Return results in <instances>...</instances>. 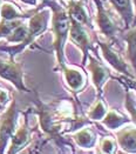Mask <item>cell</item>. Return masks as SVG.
Returning a JSON list of instances; mask_svg holds the SVG:
<instances>
[{"mask_svg":"<svg viewBox=\"0 0 136 154\" xmlns=\"http://www.w3.org/2000/svg\"><path fill=\"white\" fill-rule=\"evenodd\" d=\"M45 5H48L53 10V31H54V50L56 52L58 63L62 69L65 66L63 59V46L69 31L71 18L66 10H63L55 1H45Z\"/></svg>","mask_w":136,"mask_h":154,"instance_id":"cell-1","label":"cell"},{"mask_svg":"<svg viewBox=\"0 0 136 154\" xmlns=\"http://www.w3.org/2000/svg\"><path fill=\"white\" fill-rule=\"evenodd\" d=\"M48 19H50V14H48L47 11L37 12L31 18V20H29V24H28V34H27V38H26L25 41L23 44H20V45L12 46V47H0V50L8 52L10 55H11V59H13L15 57V54H18L19 52L23 51L26 46L31 45L46 29Z\"/></svg>","mask_w":136,"mask_h":154,"instance_id":"cell-2","label":"cell"},{"mask_svg":"<svg viewBox=\"0 0 136 154\" xmlns=\"http://www.w3.org/2000/svg\"><path fill=\"white\" fill-rule=\"evenodd\" d=\"M94 2L96 5V11H98V13H96V25L99 27L100 32L108 40L115 39L120 28L116 25L114 17L106 8L102 0H94Z\"/></svg>","mask_w":136,"mask_h":154,"instance_id":"cell-3","label":"cell"},{"mask_svg":"<svg viewBox=\"0 0 136 154\" xmlns=\"http://www.w3.org/2000/svg\"><path fill=\"white\" fill-rule=\"evenodd\" d=\"M17 114L18 112L15 108V101H13L0 119V152L4 151L8 140L12 138L13 133L15 132Z\"/></svg>","mask_w":136,"mask_h":154,"instance_id":"cell-4","label":"cell"},{"mask_svg":"<svg viewBox=\"0 0 136 154\" xmlns=\"http://www.w3.org/2000/svg\"><path fill=\"white\" fill-rule=\"evenodd\" d=\"M23 75H24V72H23L21 65L14 63L13 59L8 60V61L0 59V77L11 81L18 90L28 92L24 84Z\"/></svg>","mask_w":136,"mask_h":154,"instance_id":"cell-5","label":"cell"},{"mask_svg":"<svg viewBox=\"0 0 136 154\" xmlns=\"http://www.w3.org/2000/svg\"><path fill=\"white\" fill-rule=\"evenodd\" d=\"M71 18V17H69ZM72 41L76 44L83 52V64H86L87 58H88V52L90 50L92 45H90V40L87 34L85 26H82L80 23H77L76 20L71 18V24H69V31H68Z\"/></svg>","mask_w":136,"mask_h":154,"instance_id":"cell-6","label":"cell"},{"mask_svg":"<svg viewBox=\"0 0 136 154\" xmlns=\"http://www.w3.org/2000/svg\"><path fill=\"white\" fill-rule=\"evenodd\" d=\"M99 45L101 47V50H102V54H103V58L106 59V61H108V64L111 65L117 72H121V73L125 74L127 77L133 79V75L130 74L125 61L122 59V57L117 52H115V50L111 47L110 44L99 41Z\"/></svg>","mask_w":136,"mask_h":154,"instance_id":"cell-7","label":"cell"},{"mask_svg":"<svg viewBox=\"0 0 136 154\" xmlns=\"http://www.w3.org/2000/svg\"><path fill=\"white\" fill-rule=\"evenodd\" d=\"M89 59V65H88V69L92 72V77H93V82L96 87V90L99 93H101V88L103 86V84L108 80L109 78V72L108 69L100 63L99 60H96L94 57H92L90 54H88Z\"/></svg>","mask_w":136,"mask_h":154,"instance_id":"cell-8","label":"cell"},{"mask_svg":"<svg viewBox=\"0 0 136 154\" xmlns=\"http://www.w3.org/2000/svg\"><path fill=\"white\" fill-rule=\"evenodd\" d=\"M67 13L72 19L76 20L82 26L92 27L88 13L82 4V0H69V2L67 5Z\"/></svg>","mask_w":136,"mask_h":154,"instance_id":"cell-9","label":"cell"},{"mask_svg":"<svg viewBox=\"0 0 136 154\" xmlns=\"http://www.w3.org/2000/svg\"><path fill=\"white\" fill-rule=\"evenodd\" d=\"M111 6L123 19L125 27H130L134 24V8L131 0H109Z\"/></svg>","mask_w":136,"mask_h":154,"instance_id":"cell-10","label":"cell"},{"mask_svg":"<svg viewBox=\"0 0 136 154\" xmlns=\"http://www.w3.org/2000/svg\"><path fill=\"white\" fill-rule=\"evenodd\" d=\"M116 139L120 147L125 152L136 153V128H122L117 132Z\"/></svg>","mask_w":136,"mask_h":154,"instance_id":"cell-11","label":"cell"},{"mask_svg":"<svg viewBox=\"0 0 136 154\" xmlns=\"http://www.w3.org/2000/svg\"><path fill=\"white\" fill-rule=\"evenodd\" d=\"M12 143H11V148H10V153H17L19 152L26 143L29 140V129L27 126V119L25 120L24 125L13 133L12 135Z\"/></svg>","mask_w":136,"mask_h":154,"instance_id":"cell-12","label":"cell"},{"mask_svg":"<svg viewBox=\"0 0 136 154\" xmlns=\"http://www.w3.org/2000/svg\"><path fill=\"white\" fill-rule=\"evenodd\" d=\"M74 140L81 148H92L96 141V135L90 128H83L74 134Z\"/></svg>","mask_w":136,"mask_h":154,"instance_id":"cell-13","label":"cell"},{"mask_svg":"<svg viewBox=\"0 0 136 154\" xmlns=\"http://www.w3.org/2000/svg\"><path fill=\"white\" fill-rule=\"evenodd\" d=\"M63 72H65L66 81L71 90L76 92V91H80L82 88V86L85 84V78L81 72H79L76 69H72V68H67V67L63 68Z\"/></svg>","mask_w":136,"mask_h":154,"instance_id":"cell-14","label":"cell"},{"mask_svg":"<svg viewBox=\"0 0 136 154\" xmlns=\"http://www.w3.org/2000/svg\"><path fill=\"white\" fill-rule=\"evenodd\" d=\"M124 40L127 42V54H128V59L131 63L134 69L136 72V27L129 29L125 35Z\"/></svg>","mask_w":136,"mask_h":154,"instance_id":"cell-15","label":"cell"},{"mask_svg":"<svg viewBox=\"0 0 136 154\" xmlns=\"http://www.w3.org/2000/svg\"><path fill=\"white\" fill-rule=\"evenodd\" d=\"M124 122H127V119L123 116L119 114L115 111H109L106 113V116L102 118V124L109 129H116L122 126Z\"/></svg>","mask_w":136,"mask_h":154,"instance_id":"cell-16","label":"cell"},{"mask_svg":"<svg viewBox=\"0 0 136 154\" xmlns=\"http://www.w3.org/2000/svg\"><path fill=\"white\" fill-rule=\"evenodd\" d=\"M0 17L6 20H14V19H20L25 18L27 15L23 14L14 5L12 4H4L0 7Z\"/></svg>","mask_w":136,"mask_h":154,"instance_id":"cell-17","label":"cell"},{"mask_svg":"<svg viewBox=\"0 0 136 154\" xmlns=\"http://www.w3.org/2000/svg\"><path fill=\"white\" fill-rule=\"evenodd\" d=\"M106 113H107V108H106L103 101L99 99L96 103H94V106L90 108V111L88 112V116L92 120H101L103 116H106Z\"/></svg>","mask_w":136,"mask_h":154,"instance_id":"cell-18","label":"cell"},{"mask_svg":"<svg viewBox=\"0 0 136 154\" xmlns=\"http://www.w3.org/2000/svg\"><path fill=\"white\" fill-rule=\"evenodd\" d=\"M124 105H125L127 111L129 112V114L131 116V120L135 122L136 125V103L133 100L130 91H127V93H125V103H124Z\"/></svg>","mask_w":136,"mask_h":154,"instance_id":"cell-19","label":"cell"},{"mask_svg":"<svg viewBox=\"0 0 136 154\" xmlns=\"http://www.w3.org/2000/svg\"><path fill=\"white\" fill-rule=\"evenodd\" d=\"M116 148V145H115V141L111 140L109 138H104L102 139L101 141V151L104 152V153H113Z\"/></svg>","mask_w":136,"mask_h":154,"instance_id":"cell-20","label":"cell"},{"mask_svg":"<svg viewBox=\"0 0 136 154\" xmlns=\"http://www.w3.org/2000/svg\"><path fill=\"white\" fill-rule=\"evenodd\" d=\"M23 1L26 4H29V5H35V2H37V0H23Z\"/></svg>","mask_w":136,"mask_h":154,"instance_id":"cell-21","label":"cell"},{"mask_svg":"<svg viewBox=\"0 0 136 154\" xmlns=\"http://www.w3.org/2000/svg\"><path fill=\"white\" fill-rule=\"evenodd\" d=\"M128 82H129V84H130V85H131L136 91V81H134V80H128Z\"/></svg>","mask_w":136,"mask_h":154,"instance_id":"cell-22","label":"cell"},{"mask_svg":"<svg viewBox=\"0 0 136 154\" xmlns=\"http://www.w3.org/2000/svg\"><path fill=\"white\" fill-rule=\"evenodd\" d=\"M133 2H134V6H135V11H136V0H133ZM134 25H136V17L134 18Z\"/></svg>","mask_w":136,"mask_h":154,"instance_id":"cell-23","label":"cell"},{"mask_svg":"<svg viewBox=\"0 0 136 154\" xmlns=\"http://www.w3.org/2000/svg\"><path fill=\"white\" fill-rule=\"evenodd\" d=\"M1 108H2V105H1V103H0V109H1Z\"/></svg>","mask_w":136,"mask_h":154,"instance_id":"cell-24","label":"cell"},{"mask_svg":"<svg viewBox=\"0 0 136 154\" xmlns=\"http://www.w3.org/2000/svg\"><path fill=\"white\" fill-rule=\"evenodd\" d=\"M0 7H1V6H0Z\"/></svg>","mask_w":136,"mask_h":154,"instance_id":"cell-25","label":"cell"}]
</instances>
